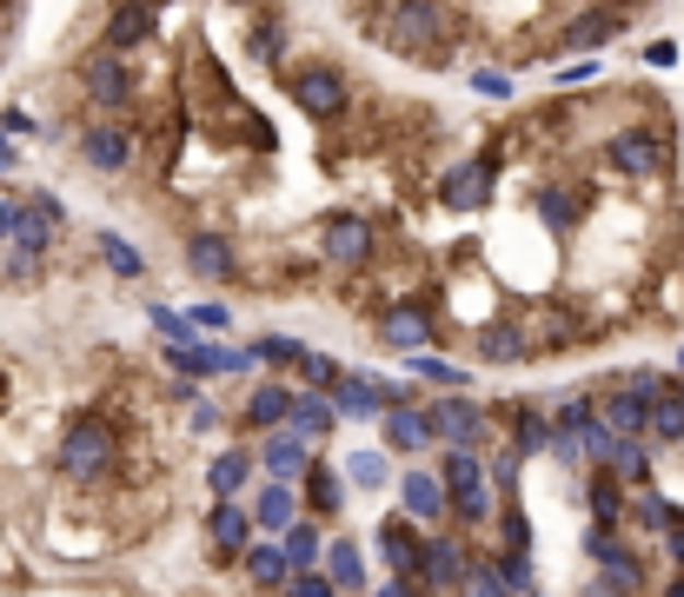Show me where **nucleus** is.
I'll use <instances>...</instances> for the list:
<instances>
[{"mask_svg":"<svg viewBox=\"0 0 684 597\" xmlns=\"http://www.w3.org/2000/svg\"><path fill=\"white\" fill-rule=\"evenodd\" d=\"M120 465V432H114V418L101 411H80L67 425V439H60V471L67 478H107Z\"/></svg>","mask_w":684,"mask_h":597,"instance_id":"20e7f679","label":"nucleus"},{"mask_svg":"<svg viewBox=\"0 0 684 597\" xmlns=\"http://www.w3.org/2000/svg\"><path fill=\"white\" fill-rule=\"evenodd\" d=\"M187 319H193L200 332H226V325H233V312H226V306H193Z\"/></svg>","mask_w":684,"mask_h":597,"instance_id":"603ef678","label":"nucleus"},{"mask_svg":"<svg viewBox=\"0 0 684 597\" xmlns=\"http://www.w3.org/2000/svg\"><path fill=\"white\" fill-rule=\"evenodd\" d=\"M280 590H286V597H339V590H332V577H326L319 564H312V571H293Z\"/></svg>","mask_w":684,"mask_h":597,"instance_id":"8fccbe9b","label":"nucleus"},{"mask_svg":"<svg viewBox=\"0 0 684 597\" xmlns=\"http://www.w3.org/2000/svg\"><path fill=\"white\" fill-rule=\"evenodd\" d=\"M519 597H539V590H519Z\"/></svg>","mask_w":684,"mask_h":597,"instance_id":"680f3d73","label":"nucleus"},{"mask_svg":"<svg viewBox=\"0 0 684 597\" xmlns=\"http://www.w3.org/2000/svg\"><path fill=\"white\" fill-rule=\"evenodd\" d=\"M67 232V206L54 200V193H34V200H14V232H8V246L21 252V260H34L40 266V252H54V239Z\"/></svg>","mask_w":684,"mask_h":597,"instance_id":"423d86ee","label":"nucleus"},{"mask_svg":"<svg viewBox=\"0 0 684 597\" xmlns=\"http://www.w3.org/2000/svg\"><path fill=\"white\" fill-rule=\"evenodd\" d=\"M545 439H552V418H545V411H532V405L511 411V452H519V458H539Z\"/></svg>","mask_w":684,"mask_h":597,"instance_id":"4c0bfd02","label":"nucleus"},{"mask_svg":"<svg viewBox=\"0 0 684 597\" xmlns=\"http://www.w3.org/2000/svg\"><path fill=\"white\" fill-rule=\"evenodd\" d=\"M280 40H286V27H280V14H267V21H252V34H246V53L252 60H280Z\"/></svg>","mask_w":684,"mask_h":597,"instance_id":"a18cd8bd","label":"nucleus"},{"mask_svg":"<svg viewBox=\"0 0 684 597\" xmlns=\"http://www.w3.org/2000/svg\"><path fill=\"white\" fill-rule=\"evenodd\" d=\"M485 564L498 571V584H505L511 597H519V590H532V584H539V564H532V551H492Z\"/></svg>","mask_w":684,"mask_h":597,"instance_id":"ea45409f","label":"nucleus"},{"mask_svg":"<svg viewBox=\"0 0 684 597\" xmlns=\"http://www.w3.org/2000/svg\"><path fill=\"white\" fill-rule=\"evenodd\" d=\"M392 353H418V346H433V312L425 306H386L379 325H373Z\"/></svg>","mask_w":684,"mask_h":597,"instance_id":"aec40b11","label":"nucleus"},{"mask_svg":"<svg viewBox=\"0 0 684 597\" xmlns=\"http://www.w3.org/2000/svg\"><path fill=\"white\" fill-rule=\"evenodd\" d=\"M319 571L332 577V590H366V558H359V545L353 538H326V551H319Z\"/></svg>","mask_w":684,"mask_h":597,"instance_id":"c756f323","label":"nucleus"},{"mask_svg":"<svg viewBox=\"0 0 684 597\" xmlns=\"http://www.w3.org/2000/svg\"><path fill=\"white\" fill-rule=\"evenodd\" d=\"M472 558H479V551H472L459 532H439V525H433V532L418 538V571H412V577H418V584H433L439 597H452L459 577L472 571Z\"/></svg>","mask_w":684,"mask_h":597,"instance_id":"6e6552de","label":"nucleus"},{"mask_svg":"<svg viewBox=\"0 0 684 597\" xmlns=\"http://www.w3.org/2000/svg\"><path fill=\"white\" fill-rule=\"evenodd\" d=\"M293 491H299L306 518H339V504H346V471L326 465V458H306V471L293 478Z\"/></svg>","mask_w":684,"mask_h":597,"instance_id":"ddd939ff","label":"nucleus"},{"mask_svg":"<svg viewBox=\"0 0 684 597\" xmlns=\"http://www.w3.org/2000/svg\"><path fill=\"white\" fill-rule=\"evenodd\" d=\"M133 146H140V133H133L120 114L80 127V159H87L94 174H127V166H133Z\"/></svg>","mask_w":684,"mask_h":597,"instance_id":"9d476101","label":"nucleus"},{"mask_svg":"<svg viewBox=\"0 0 684 597\" xmlns=\"http://www.w3.org/2000/svg\"><path fill=\"white\" fill-rule=\"evenodd\" d=\"M539 219H545L552 232H571V226H578V193L545 187V193H539Z\"/></svg>","mask_w":684,"mask_h":597,"instance_id":"c03bdc74","label":"nucleus"},{"mask_svg":"<svg viewBox=\"0 0 684 597\" xmlns=\"http://www.w3.org/2000/svg\"><path fill=\"white\" fill-rule=\"evenodd\" d=\"M405 366H412L418 379H433V385H446V392H465V372H459V366H446V359H433V346H418V353H405Z\"/></svg>","mask_w":684,"mask_h":597,"instance_id":"37998d69","label":"nucleus"},{"mask_svg":"<svg viewBox=\"0 0 684 597\" xmlns=\"http://www.w3.org/2000/svg\"><path fill=\"white\" fill-rule=\"evenodd\" d=\"M677 518H684V511H677V504H671L664 491H651V485L625 491V525H638V532H658V538H664V532H671Z\"/></svg>","mask_w":684,"mask_h":597,"instance_id":"cd10ccee","label":"nucleus"},{"mask_svg":"<svg viewBox=\"0 0 684 597\" xmlns=\"http://www.w3.org/2000/svg\"><path fill=\"white\" fill-rule=\"evenodd\" d=\"M293 518H299V491H293L286 478H267L260 491H252V525H260V532H273V538H280Z\"/></svg>","mask_w":684,"mask_h":597,"instance_id":"b1692460","label":"nucleus"},{"mask_svg":"<svg viewBox=\"0 0 684 597\" xmlns=\"http://www.w3.org/2000/svg\"><path fill=\"white\" fill-rule=\"evenodd\" d=\"M14 159H21V153H14V140H8V133H0V166H14Z\"/></svg>","mask_w":684,"mask_h":597,"instance_id":"13d9d810","label":"nucleus"},{"mask_svg":"<svg viewBox=\"0 0 684 597\" xmlns=\"http://www.w3.org/2000/svg\"><path fill=\"white\" fill-rule=\"evenodd\" d=\"M664 159H671V140L658 127H618L605 140V166H612L618 180H658Z\"/></svg>","mask_w":684,"mask_h":597,"instance_id":"39448f33","label":"nucleus"},{"mask_svg":"<svg viewBox=\"0 0 684 597\" xmlns=\"http://www.w3.org/2000/svg\"><path fill=\"white\" fill-rule=\"evenodd\" d=\"M286 425H293L299 439H312V445H319V439H332V432H339V411H332V398H326V392H306V385H299V392H293V405H286Z\"/></svg>","mask_w":684,"mask_h":597,"instance_id":"5701e85b","label":"nucleus"},{"mask_svg":"<svg viewBox=\"0 0 684 597\" xmlns=\"http://www.w3.org/2000/svg\"><path fill=\"white\" fill-rule=\"evenodd\" d=\"M578 597H618V590H612L605 577H591V584H578Z\"/></svg>","mask_w":684,"mask_h":597,"instance_id":"4d7b16f0","label":"nucleus"},{"mask_svg":"<svg viewBox=\"0 0 684 597\" xmlns=\"http://www.w3.org/2000/svg\"><path fill=\"white\" fill-rule=\"evenodd\" d=\"M598 577H605V584H612L618 597H638V590H645V558H638V551H632V545L618 538V545H612L605 558H598Z\"/></svg>","mask_w":684,"mask_h":597,"instance_id":"473e14b6","label":"nucleus"},{"mask_svg":"<svg viewBox=\"0 0 684 597\" xmlns=\"http://www.w3.org/2000/svg\"><path fill=\"white\" fill-rule=\"evenodd\" d=\"M146 312H153L160 338H193V319H187V312H174V306H146Z\"/></svg>","mask_w":684,"mask_h":597,"instance_id":"3c124183","label":"nucleus"},{"mask_svg":"<svg viewBox=\"0 0 684 597\" xmlns=\"http://www.w3.org/2000/svg\"><path fill=\"white\" fill-rule=\"evenodd\" d=\"M379 418H386V452H405V458H412V452H425V445H433L418 398H405V405H386Z\"/></svg>","mask_w":684,"mask_h":597,"instance_id":"bb28decb","label":"nucleus"},{"mask_svg":"<svg viewBox=\"0 0 684 597\" xmlns=\"http://www.w3.org/2000/svg\"><path fill=\"white\" fill-rule=\"evenodd\" d=\"M8 232H14V200L0 193V246H8Z\"/></svg>","mask_w":684,"mask_h":597,"instance_id":"6e6d98bb","label":"nucleus"},{"mask_svg":"<svg viewBox=\"0 0 684 597\" xmlns=\"http://www.w3.org/2000/svg\"><path fill=\"white\" fill-rule=\"evenodd\" d=\"M153 34H160L153 0H114V14H107V27H101V47H114V53H133V47H146Z\"/></svg>","mask_w":684,"mask_h":597,"instance_id":"2eb2a0df","label":"nucleus"},{"mask_svg":"<svg viewBox=\"0 0 684 597\" xmlns=\"http://www.w3.org/2000/svg\"><path fill=\"white\" fill-rule=\"evenodd\" d=\"M252 458H260V471L267 478H299L306 471V458H312V439H299L293 425H273V432H260V445H252Z\"/></svg>","mask_w":684,"mask_h":597,"instance_id":"dca6fc26","label":"nucleus"},{"mask_svg":"<svg viewBox=\"0 0 684 597\" xmlns=\"http://www.w3.org/2000/svg\"><path fill=\"white\" fill-rule=\"evenodd\" d=\"M346 478H353L359 491H386V485H392V465H386V452H353V458H346Z\"/></svg>","mask_w":684,"mask_h":597,"instance_id":"79ce46f5","label":"nucleus"},{"mask_svg":"<svg viewBox=\"0 0 684 597\" xmlns=\"http://www.w3.org/2000/svg\"><path fill=\"white\" fill-rule=\"evenodd\" d=\"M207 538H213L220 558H239V551L252 545V511H246L239 498H213V511H207Z\"/></svg>","mask_w":684,"mask_h":597,"instance_id":"6ab92c4d","label":"nucleus"},{"mask_svg":"<svg viewBox=\"0 0 684 597\" xmlns=\"http://www.w3.org/2000/svg\"><path fill=\"white\" fill-rule=\"evenodd\" d=\"M187 273L207 279V286H233L246 266H239V252H233L226 232H193V239H187Z\"/></svg>","mask_w":684,"mask_h":597,"instance_id":"4468645a","label":"nucleus"},{"mask_svg":"<svg viewBox=\"0 0 684 597\" xmlns=\"http://www.w3.org/2000/svg\"><path fill=\"white\" fill-rule=\"evenodd\" d=\"M651 398H658V392H638V385H625V379H618V385L605 392V405H598V418H605V425H612L618 439H645Z\"/></svg>","mask_w":684,"mask_h":597,"instance_id":"a211bd4d","label":"nucleus"},{"mask_svg":"<svg viewBox=\"0 0 684 597\" xmlns=\"http://www.w3.org/2000/svg\"><path fill=\"white\" fill-rule=\"evenodd\" d=\"M677 439H684V385L664 379L651 398V418H645V445H677Z\"/></svg>","mask_w":684,"mask_h":597,"instance_id":"393cba45","label":"nucleus"},{"mask_svg":"<svg viewBox=\"0 0 684 597\" xmlns=\"http://www.w3.org/2000/svg\"><path fill=\"white\" fill-rule=\"evenodd\" d=\"M94 252L107 260V273H114V279H140V273H146V252H133L120 232H94Z\"/></svg>","mask_w":684,"mask_h":597,"instance_id":"58836bf2","label":"nucleus"},{"mask_svg":"<svg viewBox=\"0 0 684 597\" xmlns=\"http://www.w3.org/2000/svg\"><path fill=\"white\" fill-rule=\"evenodd\" d=\"M166 366H174L180 379H213V372H246L252 359L246 353H233V346H213V338H166V353H160Z\"/></svg>","mask_w":684,"mask_h":597,"instance_id":"9b49d317","label":"nucleus"},{"mask_svg":"<svg viewBox=\"0 0 684 597\" xmlns=\"http://www.w3.org/2000/svg\"><path fill=\"white\" fill-rule=\"evenodd\" d=\"M625 34V14L618 8H591V14H571L565 27H558V47L565 53H591V47H605V40H618Z\"/></svg>","mask_w":684,"mask_h":597,"instance_id":"412c9836","label":"nucleus"},{"mask_svg":"<svg viewBox=\"0 0 684 597\" xmlns=\"http://www.w3.org/2000/svg\"><path fill=\"white\" fill-rule=\"evenodd\" d=\"M664 551H671V564H677V571H684V518H677V525H671V532H664Z\"/></svg>","mask_w":684,"mask_h":597,"instance_id":"5fc2aeb1","label":"nucleus"},{"mask_svg":"<svg viewBox=\"0 0 684 597\" xmlns=\"http://www.w3.org/2000/svg\"><path fill=\"white\" fill-rule=\"evenodd\" d=\"M239 558H246V577H252V590H280V584L293 577V564H286V551H280V545H246Z\"/></svg>","mask_w":684,"mask_h":597,"instance_id":"f704fd0d","label":"nucleus"},{"mask_svg":"<svg viewBox=\"0 0 684 597\" xmlns=\"http://www.w3.org/2000/svg\"><path fill=\"white\" fill-rule=\"evenodd\" d=\"M677 372H684V346H677Z\"/></svg>","mask_w":684,"mask_h":597,"instance_id":"052dcab7","label":"nucleus"},{"mask_svg":"<svg viewBox=\"0 0 684 597\" xmlns=\"http://www.w3.org/2000/svg\"><path fill=\"white\" fill-rule=\"evenodd\" d=\"M293 372H299V385H306V392H326V385L339 379V359H326V353H312V346H306V353L293 359Z\"/></svg>","mask_w":684,"mask_h":597,"instance_id":"49530a36","label":"nucleus"},{"mask_svg":"<svg viewBox=\"0 0 684 597\" xmlns=\"http://www.w3.org/2000/svg\"><path fill=\"white\" fill-rule=\"evenodd\" d=\"M252 471H260L252 445H233V452H220V458L207 465V485H213V498H239V491L252 485Z\"/></svg>","mask_w":684,"mask_h":597,"instance_id":"2f4dec72","label":"nucleus"},{"mask_svg":"<svg viewBox=\"0 0 684 597\" xmlns=\"http://www.w3.org/2000/svg\"><path fill=\"white\" fill-rule=\"evenodd\" d=\"M492 187H498V153L485 146V153H472V159L452 166L446 187H439V200H446L452 213H479V206L492 200Z\"/></svg>","mask_w":684,"mask_h":597,"instance_id":"f8f14e48","label":"nucleus"},{"mask_svg":"<svg viewBox=\"0 0 684 597\" xmlns=\"http://www.w3.org/2000/svg\"><path fill=\"white\" fill-rule=\"evenodd\" d=\"M373 246H379V232H373L366 213H326V219H319V252H326V266H366Z\"/></svg>","mask_w":684,"mask_h":597,"instance_id":"1a4fd4ad","label":"nucleus"},{"mask_svg":"<svg viewBox=\"0 0 684 597\" xmlns=\"http://www.w3.org/2000/svg\"><path fill=\"white\" fill-rule=\"evenodd\" d=\"M280 551H286V564H293V571H312V564H319L326 538H319V525L306 518V511H299V518H293V525L280 532Z\"/></svg>","mask_w":684,"mask_h":597,"instance_id":"e433bc0d","label":"nucleus"},{"mask_svg":"<svg viewBox=\"0 0 684 597\" xmlns=\"http://www.w3.org/2000/svg\"><path fill=\"white\" fill-rule=\"evenodd\" d=\"M492 525H498V551H532V518L519 511V498L498 504V511H492Z\"/></svg>","mask_w":684,"mask_h":597,"instance_id":"a19ab883","label":"nucleus"},{"mask_svg":"<svg viewBox=\"0 0 684 597\" xmlns=\"http://www.w3.org/2000/svg\"><path fill=\"white\" fill-rule=\"evenodd\" d=\"M379 558H386L392 577H412L418 571V525L412 518H386L379 525Z\"/></svg>","mask_w":684,"mask_h":597,"instance_id":"7c9ffc66","label":"nucleus"},{"mask_svg":"<svg viewBox=\"0 0 684 597\" xmlns=\"http://www.w3.org/2000/svg\"><path fill=\"white\" fill-rule=\"evenodd\" d=\"M452 597H511V590L498 584V571H492L485 558H472V571L459 577V590H452Z\"/></svg>","mask_w":684,"mask_h":597,"instance_id":"09e8293b","label":"nucleus"},{"mask_svg":"<svg viewBox=\"0 0 684 597\" xmlns=\"http://www.w3.org/2000/svg\"><path fill=\"white\" fill-rule=\"evenodd\" d=\"M80 94H87L101 114H133L140 107V67L114 47H94V53H80Z\"/></svg>","mask_w":684,"mask_h":597,"instance_id":"7ed1b4c3","label":"nucleus"},{"mask_svg":"<svg viewBox=\"0 0 684 597\" xmlns=\"http://www.w3.org/2000/svg\"><path fill=\"white\" fill-rule=\"evenodd\" d=\"M472 87L492 94V100H505V94H511V80H505V73H472Z\"/></svg>","mask_w":684,"mask_h":597,"instance_id":"864d4df0","label":"nucleus"},{"mask_svg":"<svg viewBox=\"0 0 684 597\" xmlns=\"http://www.w3.org/2000/svg\"><path fill=\"white\" fill-rule=\"evenodd\" d=\"M526 353H532L526 325H511V319H492V325H479V359H485V366H519Z\"/></svg>","mask_w":684,"mask_h":597,"instance_id":"c85d7f7f","label":"nucleus"},{"mask_svg":"<svg viewBox=\"0 0 684 597\" xmlns=\"http://www.w3.org/2000/svg\"><path fill=\"white\" fill-rule=\"evenodd\" d=\"M286 94H293V107L306 120L332 127V120H346V107H353V80H346V67H332V60H299L286 73Z\"/></svg>","mask_w":684,"mask_h":597,"instance_id":"f03ea898","label":"nucleus"},{"mask_svg":"<svg viewBox=\"0 0 684 597\" xmlns=\"http://www.w3.org/2000/svg\"><path fill=\"white\" fill-rule=\"evenodd\" d=\"M299 353H306L299 338H273V332H267V338H252V346H246V359H260V366H280V372H286Z\"/></svg>","mask_w":684,"mask_h":597,"instance_id":"de8ad7c7","label":"nucleus"},{"mask_svg":"<svg viewBox=\"0 0 684 597\" xmlns=\"http://www.w3.org/2000/svg\"><path fill=\"white\" fill-rule=\"evenodd\" d=\"M286 405H293V385H280V379H260V385L246 392V405H239L246 432H273V425H286Z\"/></svg>","mask_w":684,"mask_h":597,"instance_id":"a878e982","label":"nucleus"},{"mask_svg":"<svg viewBox=\"0 0 684 597\" xmlns=\"http://www.w3.org/2000/svg\"><path fill=\"white\" fill-rule=\"evenodd\" d=\"M425 411V432H433V445H465V452H485L492 425H485V405H472L465 392L439 398V405H418Z\"/></svg>","mask_w":684,"mask_h":597,"instance_id":"0eeeda50","label":"nucleus"},{"mask_svg":"<svg viewBox=\"0 0 684 597\" xmlns=\"http://www.w3.org/2000/svg\"><path fill=\"white\" fill-rule=\"evenodd\" d=\"M379 40L392 53H412V60H446L452 53V14L439 0H386V21H379Z\"/></svg>","mask_w":684,"mask_h":597,"instance_id":"f257e3e1","label":"nucleus"},{"mask_svg":"<svg viewBox=\"0 0 684 597\" xmlns=\"http://www.w3.org/2000/svg\"><path fill=\"white\" fill-rule=\"evenodd\" d=\"M585 504H591V525H612V532H625V485H618L612 471H598V478L585 485Z\"/></svg>","mask_w":684,"mask_h":597,"instance_id":"72a5a7b5","label":"nucleus"},{"mask_svg":"<svg viewBox=\"0 0 684 597\" xmlns=\"http://www.w3.org/2000/svg\"><path fill=\"white\" fill-rule=\"evenodd\" d=\"M664 597H684V571H677V577H671V584H664Z\"/></svg>","mask_w":684,"mask_h":597,"instance_id":"bf43d9fd","label":"nucleus"},{"mask_svg":"<svg viewBox=\"0 0 684 597\" xmlns=\"http://www.w3.org/2000/svg\"><path fill=\"white\" fill-rule=\"evenodd\" d=\"M598 471H612L618 485H645L651 478V445L645 439H612V458L598 465Z\"/></svg>","mask_w":684,"mask_h":597,"instance_id":"c9c22d12","label":"nucleus"},{"mask_svg":"<svg viewBox=\"0 0 684 597\" xmlns=\"http://www.w3.org/2000/svg\"><path fill=\"white\" fill-rule=\"evenodd\" d=\"M326 398H332V411H339V418H379V411H386V405H379L373 372H339V379L326 385Z\"/></svg>","mask_w":684,"mask_h":597,"instance_id":"4be33fe9","label":"nucleus"},{"mask_svg":"<svg viewBox=\"0 0 684 597\" xmlns=\"http://www.w3.org/2000/svg\"><path fill=\"white\" fill-rule=\"evenodd\" d=\"M399 518H412V525H446V491H439V471H418V465H405V478H399Z\"/></svg>","mask_w":684,"mask_h":597,"instance_id":"f3484780","label":"nucleus"}]
</instances>
